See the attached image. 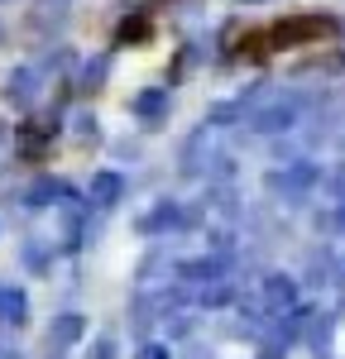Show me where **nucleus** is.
Masks as SVG:
<instances>
[{
	"label": "nucleus",
	"mask_w": 345,
	"mask_h": 359,
	"mask_svg": "<svg viewBox=\"0 0 345 359\" xmlns=\"http://www.w3.org/2000/svg\"><path fill=\"white\" fill-rule=\"evenodd\" d=\"M341 29L331 15H288L278 25H264V29H250L240 43H235V53L250 57V62H264V57L273 53H288V48H307V43H326V39H336Z\"/></svg>",
	"instance_id": "1"
}]
</instances>
